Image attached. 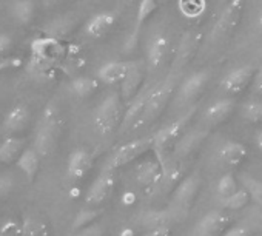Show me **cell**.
I'll use <instances>...</instances> for the list:
<instances>
[{
  "label": "cell",
  "mask_w": 262,
  "mask_h": 236,
  "mask_svg": "<svg viewBox=\"0 0 262 236\" xmlns=\"http://www.w3.org/2000/svg\"><path fill=\"white\" fill-rule=\"evenodd\" d=\"M239 114L244 121L257 124L262 121V100L259 99H250L241 103L239 106Z\"/></svg>",
  "instance_id": "obj_27"
},
{
  "label": "cell",
  "mask_w": 262,
  "mask_h": 236,
  "mask_svg": "<svg viewBox=\"0 0 262 236\" xmlns=\"http://www.w3.org/2000/svg\"><path fill=\"white\" fill-rule=\"evenodd\" d=\"M148 150H153V136L138 138V139H133L126 144H122L111 153V156L108 158V161L105 164V168L116 171L120 167H125L131 162H135L138 158H141Z\"/></svg>",
  "instance_id": "obj_4"
},
{
  "label": "cell",
  "mask_w": 262,
  "mask_h": 236,
  "mask_svg": "<svg viewBox=\"0 0 262 236\" xmlns=\"http://www.w3.org/2000/svg\"><path fill=\"white\" fill-rule=\"evenodd\" d=\"M245 7V0H228L227 7L222 10L219 19L211 30V39H221L228 36L241 22Z\"/></svg>",
  "instance_id": "obj_6"
},
{
  "label": "cell",
  "mask_w": 262,
  "mask_h": 236,
  "mask_svg": "<svg viewBox=\"0 0 262 236\" xmlns=\"http://www.w3.org/2000/svg\"><path fill=\"white\" fill-rule=\"evenodd\" d=\"M254 68L253 65H242L231 71H228L224 79L221 80V88L228 96H237L242 91L247 90V87L251 85L254 77Z\"/></svg>",
  "instance_id": "obj_9"
},
{
  "label": "cell",
  "mask_w": 262,
  "mask_h": 236,
  "mask_svg": "<svg viewBox=\"0 0 262 236\" xmlns=\"http://www.w3.org/2000/svg\"><path fill=\"white\" fill-rule=\"evenodd\" d=\"M196 113V103L188 106L184 114H181L178 119L167 124L164 128L158 130L153 135V152L155 153H167L170 152L174 144L179 141V138L185 133V128L188 127L193 114Z\"/></svg>",
  "instance_id": "obj_3"
},
{
  "label": "cell",
  "mask_w": 262,
  "mask_h": 236,
  "mask_svg": "<svg viewBox=\"0 0 262 236\" xmlns=\"http://www.w3.org/2000/svg\"><path fill=\"white\" fill-rule=\"evenodd\" d=\"M125 113V103L120 91L108 93L103 100L97 105L93 114V124L100 136L113 135L122 124Z\"/></svg>",
  "instance_id": "obj_2"
},
{
  "label": "cell",
  "mask_w": 262,
  "mask_h": 236,
  "mask_svg": "<svg viewBox=\"0 0 262 236\" xmlns=\"http://www.w3.org/2000/svg\"><path fill=\"white\" fill-rule=\"evenodd\" d=\"M30 121V110L27 105H16L13 106L4 117L2 122V132L5 136H13L22 130H25L27 124Z\"/></svg>",
  "instance_id": "obj_22"
},
{
  "label": "cell",
  "mask_w": 262,
  "mask_h": 236,
  "mask_svg": "<svg viewBox=\"0 0 262 236\" xmlns=\"http://www.w3.org/2000/svg\"><path fill=\"white\" fill-rule=\"evenodd\" d=\"M199 190H201V178L198 175H188L173 190L171 199L176 207L187 210L193 205L194 199L199 195Z\"/></svg>",
  "instance_id": "obj_12"
},
{
  "label": "cell",
  "mask_w": 262,
  "mask_h": 236,
  "mask_svg": "<svg viewBox=\"0 0 262 236\" xmlns=\"http://www.w3.org/2000/svg\"><path fill=\"white\" fill-rule=\"evenodd\" d=\"M99 85H100V80L97 77L79 76L71 80L70 88H71L73 94H76L77 97H88L97 91Z\"/></svg>",
  "instance_id": "obj_26"
},
{
  "label": "cell",
  "mask_w": 262,
  "mask_h": 236,
  "mask_svg": "<svg viewBox=\"0 0 262 236\" xmlns=\"http://www.w3.org/2000/svg\"><path fill=\"white\" fill-rule=\"evenodd\" d=\"M254 142H256V147L262 152V128H259L256 132V136H254Z\"/></svg>",
  "instance_id": "obj_43"
},
{
  "label": "cell",
  "mask_w": 262,
  "mask_h": 236,
  "mask_svg": "<svg viewBox=\"0 0 262 236\" xmlns=\"http://www.w3.org/2000/svg\"><path fill=\"white\" fill-rule=\"evenodd\" d=\"M25 150V141L16 136H7L0 144V164H10L17 161L20 153Z\"/></svg>",
  "instance_id": "obj_24"
},
{
  "label": "cell",
  "mask_w": 262,
  "mask_h": 236,
  "mask_svg": "<svg viewBox=\"0 0 262 236\" xmlns=\"http://www.w3.org/2000/svg\"><path fill=\"white\" fill-rule=\"evenodd\" d=\"M170 53V39L164 33H156L150 37L145 50V63L150 71H158Z\"/></svg>",
  "instance_id": "obj_11"
},
{
  "label": "cell",
  "mask_w": 262,
  "mask_h": 236,
  "mask_svg": "<svg viewBox=\"0 0 262 236\" xmlns=\"http://www.w3.org/2000/svg\"><path fill=\"white\" fill-rule=\"evenodd\" d=\"M159 7V0H141L138 13H136V25H135V37L139 34L141 28L145 25V22L155 14V11Z\"/></svg>",
  "instance_id": "obj_29"
},
{
  "label": "cell",
  "mask_w": 262,
  "mask_h": 236,
  "mask_svg": "<svg viewBox=\"0 0 262 236\" xmlns=\"http://www.w3.org/2000/svg\"><path fill=\"white\" fill-rule=\"evenodd\" d=\"M234 108H236V102H234L233 97L217 99L211 105H208L205 108V111L202 113V122L208 128L216 127V125H219V124H222L224 121L228 119L230 114L234 111Z\"/></svg>",
  "instance_id": "obj_15"
},
{
  "label": "cell",
  "mask_w": 262,
  "mask_h": 236,
  "mask_svg": "<svg viewBox=\"0 0 262 236\" xmlns=\"http://www.w3.org/2000/svg\"><path fill=\"white\" fill-rule=\"evenodd\" d=\"M210 76H211V71L207 68L194 71L190 76H187L179 83V87L174 93V105L178 108H188V106L194 105L196 99L205 90V87L210 80Z\"/></svg>",
  "instance_id": "obj_5"
},
{
  "label": "cell",
  "mask_w": 262,
  "mask_h": 236,
  "mask_svg": "<svg viewBox=\"0 0 262 236\" xmlns=\"http://www.w3.org/2000/svg\"><path fill=\"white\" fill-rule=\"evenodd\" d=\"M162 178H164V171L158 158L144 161L142 164L136 167V171H135L136 184L142 188L158 187L162 182Z\"/></svg>",
  "instance_id": "obj_16"
},
{
  "label": "cell",
  "mask_w": 262,
  "mask_h": 236,
  "mask_svg": "<svg viewBox=\"0 0 262 236\" xmlns=\"http://www.w3.org/2000/svg\"><path fill=\"white\" fill-rule=\"evenodd\" d=\"M70 28H71V22H70V20H67V19H59V20L51 22L45 30H47L48 36H51V37L56 39V37L65 36V34L70 31Z\"/></svg>",
  "instance_id": "obj_36"
},
{
  "label": "cell",
  "mask_w": 262,
  "mask_h": 236,
  "mask_svg": "<svg viewBox=\"0 0 262 236\" xmlns=\"http://www.w3.org/2000/svg\"><path fill=\"white\" fill-rule=\"evenodd\" d=\"M73 236H105V228L100 224L93 222V224L74 231Z\"/></svg>",
  "instance_id": "obj_37"
},
{
  "label": "cell",
  "mask_w": 262,
  "mask_h": 236,
  "mask_svg": "<svg viewBox=\"0 0 262 236\" xmlns=\"http://www.w3.org/2000/svg\"><path fill=\"white\" fill-rule=\"evenodd\" d=\"M34 11H36V5L33 0H14L10 7V13L13 19L20 25L30 24L34 17Z\"/></svg>",
  "instance_id": "obj_25"
},
{
  "label": "cell",
  "mask_w": 262,
  "mask_h": 236,
  "mask_svg": "<svg viewBox=\"0 0 262 236\" xmlns=\"http://www.w3.org/2000/svg\"><path fill=\"white\" fill-rule=\"evenodd\" d=\"M199 44H201V34L198 31H188L182 36L178 51H176V56H174V60H173L171 73H176L178 70L184 68L193 59Z\"/></svg>",
  "instance_id": "obj_18"
},
{
  "label": "cell",
  "mask_w": 262,
  "mask_h": 236,
  "mask_svg": "<svg viewBox=\"0 0 262 236\" xmlns=\"http://www.w3.org/2000/svg\"><path fill=\"white\" fill-rule=\"evenodd\" d=\"M151 88L153 87H147V88H142L138 96H135L131 99L128 103H125V113H123V119H122V124L119 127V133L123 135L126 132H131L136 124V121L139 119V116L142 114L144 111V106L148 100V96L151 93Z\"/></svg>",
  "instance_id": "obj_13"
},
{
  "label": "cell",
  "mask_w": 262,
  "mask_h": 236,
  "mask_svg": "<svg viewBox=\"0 0 262 236\" xmlns=\"http://www.w3.org/2000/svg\"><path fill=\"white\" fill-rule=\"evenodd\" d=\"M237 188H239L237 181H236V178H234V175L231 171L224 173L216 182V195H217L219 199H224V198L233 195Z\"/></svg>",
  "instance_id": "obj_32"
},
{
  "label": "cell",
  "mask_w": 262,
  "mask_h": 236,
  "mask_svg": "<svg viewBox=\"0 0 262 236\" xmlns=\"http://www.w3.org/2000/svg\"><path fill=\"white\" fill-rule=\"evenodd\" d=\"M222 236H251V231L248 227L242 225V224H237V225H233V227H228Z\"/></svg>",
  "instance_id": "obj_38"
},
{
  "label": "cell",
  "mask_w": 262,
  "mask_h": 236,
  "mask_svg": "<svg viewBox=\"0 0 262 236\" xmlns=\"http://www.w3.org/2000/svg\"><path fill=\"white\" fill-rule=\"evenodd\" d=\"M170 2H171V0H159V5H167Z\"/></svg>",
  "instance_id": "obj_46"
},
{
  "label": "cell",
  "mask_w": 262,
  "mask_h": 236,
  "mask_svg": "<svg viewBox=\"0 0 262 236\" xmlns=\"http://www.w3.org/2000/svg\"><path fill=\"white\" fill-rule=\"evenodd\" d=\"M93 167V156L85 148H76L67 162V176L71 181L83 179Z\"/></svg>",
  "instance_id": "obj_19"
},
{
  "label": "cell",
  "mask_w": 262,
  "mask_h": 236,
  "mask_svg": "<svg viewBox=\"0 0 262 236\" xmlns=\"http://www.w3.org/2000/svg\"><path fill=\"white\" fill-rule=\"evenodd\" d=\"M13 188V179L10 176L0 175V196H5Z\"/></svg>",
  "instance_id": "obj_40"
},
{
  "label": "cell",
  "mask_w": 262,
  "mask_h": 236,
  "mask_svg": "<svg viewBox=\"0 0 262 236\" xmlns=\"http://www.w3.org/2000/svg\"><path fill=\"white\" fill-rule=\"evenodd\" d=\"M114 187H116L114 170L103 168V171L93 181V184L86 190L85 202L88 205H100V204H103L113 195Z\"/></svg>",
  "instance_id": "obj_7"
},
{
  "label": "cell",
  "mask_w": 262,
  "mask_h": 236,
  "mask_svg": "<svg viewBox=\"0 0 262 236\" xmlns=\"http://www.w3.org/2000/svg\"><path fill=\"white\" fill-rule=\"evenodd\" d=\"M248 155L247 147L237 141H225L216 150V161L219 165L225 168H236L239 167Z\"/></svg>",
  "instance_id": "obj_14"
},
{
  "label": "cell",
  "mask_w": 262,
  "mask_h": 236,
  "mask_svg": "<svg viewBox=\"0 0 262 236\" xmlns=\"http://www.w3.org/2000/svg\"><path fill=\"white\" fill-rule=\"evenodd\" d=\"M0 236H24L22 222L16 219H4L0 222Z\"/></svg>",
  "instance_id": "obj_35"
},
{
  "label": "cell",
  "mask_w": 262,
  "mask_h": 236,
  "mask_svg": "<svg viewBox=\"0 0 262 236\" xmlns=\"http://www.w3.org/2000/svg\"><path fill=\"white\" fill-rule=\"evenodd\" d=\"M100 211L99 210H91V208H85V210H80L74 221H73V231H77L90 224H93L97 218H99Z\"/></svg>",
  "instance_id": "obj_33"
},
{
  "label": "cell",
  "mask_w": 262,
  "mask_h": 236,
  "mask_svg": "<svg viewBox=\"0 0 262 236\" xmlns=\"http://www.w3.org/2000/svg\"><path fill=\"white\" fill-rule=\"evenodd\" d=\"M144 236H173V231H171V227L168 224H164V225L150 228Z\"/></svg>",
  "instance_id": "obj_39"
},
{
  "label": "cell",
  "mask_w": 262,
  "mask_h": 236,
  "mask_svg": "<svg viewBox=\"0 0 262 236\" xmlns=\"http://www.w3.org/2000/svg\"><path fill=\"white\" fill-rule=\"evenodd\" d=\"M142 225L148 228H155L164 224H168V213L167 211H147L142 216Z\"/></svg>",
  "instance_id": "obj_34"
},
{
  "label": "cell",
  "mask_w": 262,
  "mask_h": 236,
  "mask_svg": "<svg viewBox=\"0 0 262 236\" xmlns=\"http://www.w3.org/2000/svg\"><path fill=\"white\" fill-rule=\"evenodd\" d=\"M256 28H257V31L262 33V10L259 11L257 17H256Z\"/></svg>",
  "instance_id": "obj_44"
},
{
  "label": "cell",
  "mask_w": 262,
  "mask_h": 236,
  "mask_svg": "<svg viewBox=\"0 0 262 236\" xmlns=\"http://www.w3.org/2000/svg\"><path fill=\"white\" fill-rule=\"evenodd\" d=\"M230 224V214L222 210H210L198 221L194 227V236H222Z\"/></svg>",
  "instance_id": "obj_8"
},
{
  "label": "cell",
  "mask_w": 262,
  "mask_h": 236,
  "mask_svg": "<svg viewBox=\"0 0 262 236\" xmlns=\"http://www.w3.org/2000/svg\"><path fill=\"white\" fill-rule=\"evenodd\" d=\"M251 90L257 94H262V67L254 73V77L251 82Z\"/></svg>",
  "instance_id": "obj_41"
},
{
  "label": "cell",
  "mask_w": 262,
  "mask_h": 236,
  "mask_svg": "<svg viewBox=\"0 0 262 236\" xmlns=\"http://www.w3.org/2000/svg\"><path fill=\"white\" fill-rule=\"evenodd\" d=\"M13 47V39L8 34H0V54L10 51Z\"/></svg>",
  "instance_id": "obj_42"
},
{
  "label": "cell",
  "mask_w": 262,
  "mask_h": 236,
  "mask_svg": "<svg viewBox=\"0 0 262 236\" xmlns=\"http://www.w3.org/2000/svg\"><path fill=\"white\" fill-rule=\"evenodd\" d=\"M22 231L24 236H50V230L43 221L39 218H25L22 221Z\"/></svg>",
  "instance_id": "obj_31"
},
{
  "label": "cell",
  "mask_w": 262,
  "mask_h": 236,
  "mask_svg": "<svg viewBox=\"0 0 262 236\" xmlns=\"http://www.w3.org/2000/svg\"><path fill=\"white\" fill-rule=\"evenodd\" d=\"M147 70H148L147 63H144L142 60L131 62V68H129L126 77L120 83V96L125 103H128L135 96H138V93L142 90Z\"/></svg>",
  "instance_id": "obj_10"
},
{
  "label": "cell",
  "mask_w": 262,
  "mask_h": 236,
  "mask_svg": "<svg viewBox=\"0 0 262 236\" xmlns=\"http://www.w3.org/2000/svg\"><path fill=\"white\" fill-rule=\"evenodd\" d=\"M116 20H117V17L113 11L96 13L86 20V24L83 27V33L90 39H102L114 28Z\"/></svg>",
  "instance_id": "obj_17"
},
{
  "label": "cell",
  "mask_w": 262,
  "mask_h": 236,
  "mask_svg": "<svg viewBox=\"0 0 262 236\" xmlns=\"http://www.w3.org/2000/svg\"><path fill=\"white\" fill-rule=\"evenodd\" d=\"M133 234H135L133 230H126V233H125V231L122 233V236H133Z\"/></svg>",
  "instance_id": "obj_45"
},
{
  "label": "cell",
  "mask_w": 262,
  "mask_h": 236,
  "mask_svg": "<svg viewBox=\"0 0 262 236\" xmlns=\"http://www.w3.org/2000/svg\"><path fill=\"white\" fill-rule=\"evenodd\" d=\"M239 182L250 193L251 201H254L256 204H259L262 207V181L254 178V176H251V175L242 173L239 176Z\"/></svg>",
  "instance_id": "obj_30"
},
{
  "label": "cell",
  "mask_w": 262,
  "mask_h": 236,
  "mask_svg": "<svg viewBox=\"0 0 262 236\" xmlns=\"http://www.w3.org/2000/svg\"><path fill=\"white\" fill-rule=\"evenodd\" d=\"M176 77H178L176 73H170L164 80L153 85L151 93L148 96V100H147V103L144 106V111L139 116V119L136 121V124H135V127L131 132L141 130V128L153 124L158 119L159 114L168 105V102L174 97V93L178 90L176 88Z\"/></svg>",
  "instance_id": "obj_1"
},
{
  "label": "cell",
  "mask_w": 262,
  "mask_h": 236,
  "mask_svg": "<svg viewBox=\"0 0 262 236\" xmlns=\"http://www.w3.org/2000/svg\"><path fill=\"white\" fill-rule=\"evenodd\" d=\"M19 170L27 176L28 181H34L37 171H39V165H40V156L34 148H25L20 156L16 161Z\"/></svg>",
  "instance_id": "obj_23"
},
{
  "label": "cell",
  "mask_w": 262,
  "mask_h": 236,
  "mask_svg": "<svg viewBox=\"0 0 262 236\" xmlns=\"http://www.w3.org/2000/svg\"><path fill=\"white\" fill-rule=\"evenodd\" d=\"M207 135H208L207 130H199V128L198 130H190V132L184 133L179 138V141L174 144V147H173V152H171L173 156L176 159H179V161L191 156L201 147V144L204 142Z\"/></svg>",
  "instance_id": "obj_20"
},
{
  "label": "cell",
  "mask_w": 262,
  "mask_h": 236,
  "mask_svg": "<svg viewBox=\"0 0 262 236\" xmlns=\"http://www.w3.org/2000/svg\"><path fill=\"white\" fill-rule=\"evenodd\" d=\"M131 62L133 60H111L103 63L99 70H97V79L102 83L106 85H120L122 80L126 77L129 68H131Z\"/></svg>",
  "instance_id": "obj_21"
},
{
  "label": "cell",
  "mask_w": 262,
  "mask_h": 236,
  "mask_svg": "<svg viewBox=\"0 0 262 236\" xmlns=\"http://www.w3.org/2000/svg\"><path fill=\"white\" fill-rule=\"evenodd\" d=\"M250 201H251V196H250V193L244 187L237 188L233 195H230V196H227L224 199H219V202H221L224 210H233V211L247 207L250 204Z\"/></svg>",
  "instance_id": "obj_28"
}]
</instances>
